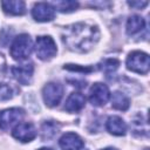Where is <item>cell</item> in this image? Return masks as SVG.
Returning a JSON list of instances; mask_svg holds the SVG:
<instances>
[{
    "instance_id": "ac0fdd59",
    "label": "cell",
    "mask_w": 150,
    "mask_h": 150,
    "mask_svg": "<svg viewBox=\"0 0 150 150\" xmlns=\"http://www.w3.org/2000/svg\"><path fill=\"white\" fill-rule=\"evenodd\" d=\"M14 95V88L11 84L0 83V100H9Z\"/></svg>"
},
{
    "instance_id": "4fadbf2b",
    "label": "cell",
    "mask_w": 150,
    "mask_h": 150,
    "mask_svg": "<svg viewBox=\"0 0 150 150\" xmlns=\"http://www.w3.org/2000/svg\"><path fill=\"white\" fill-rule=\"evenodd\" d=\"M107 130L115 136H123L127 132V124L120 116H110L105 123Z\"/></svg>"
},
{
    "instance_id": "6da1fadb",
    "label": "cell",
    "mask_w": 150,
    "mask_h": 150,
    "mask_svg": "<svg viewBox=\"0 0 150 150\" xmlns=\"http://www.w3.org/2000/svg\"><path fill=\"white\" fill-rule=\"evenodd\" d=\"M100 33L94 26L80 22L64 28L62 40L64 45L73 52L86 53L90 50L98 41Z\"/></svg>"
},
{
    "instance_id": "ffe728a7",
    "label": "cell",
    "mask_w": 150,
    "mask_h": 150,
    "mask_svg": "<svg viewBox=\"0 0 150 150\" xmlns=\"http://www.w3.org/2000/svg\"><path fill=\"white\" fill-rule=\"evenodd\" d=\"M57 132V127L55 123L53 122H45L42 125V134H43V138H49L53 135H55Z\"/></svg>"
},
{
    "instance_id": "3957f363",
    "label": "cell",
    "mask_w": 150,
    "mask_h": 150,
    "mask_svg": "<svg viewBox=\"0 0 150 150\" xmlns=\"http://www.w3.org/2000/svg\"><path fill=\"white\" fill-rule=\"evenodd\" d=\"M127 68L134 73L146 74L150 69L149 55L139 50L131 52L127 57Z\"/></svg>"
},
{
    "instance_id": "e0dca14e",
    "label": "cell",
    "mask_w": 150,
    "mask_h": 150,
    "mask_svg": "<svg viewBox=\"0 0 150 150\" xmlns=\"http://www.w3.org/2000/svg\"><path fill=\"white\" fill-rule=\"evenodd\" d=\"M54 9H57L59 12L62 13H70L74 12L77 7H79V2L77 1H71V0H63V1H55L52 4Z\"/></svg>"
},
{
    "instance_id": "2e32d148",
    "label": "cell",
    "mask_w": 150,
    "mask_h": 150,
    "mask_svg": "<svg viewBox=\"0 0 150 150\" xmlns=\"http://www.w3.org/2000/svg\"><path fill=\"white\" fill-rule=\"evenodd\" d=\"M130 105V101L129 98L121 91H115L111 95V107L117 109V110H122L125 111Z\"/></svg>"
},
{
    "instance_id": "44dd1931",
    "label": "cell",
    "mask_w": 150,
    "mask_h": 150,
    "mask_svg": "<svg viewBox=\"0 0 150 150\" xmlns=\"http://www.w3.org/2000/svg\"><path fill=\"white\" fill-rule=\"evenodd\" d=\"M128 5L130 7H134V8H138L139 9V8L145 7L148 5V1H129Z\"/></svg>"
},
{
    "instance_id": "30bf717a",
    "label": "cell",
    "mask_w": 150,
    "mask_h": 150,
    "mask_svg": "<svg viewBox=\"0 0 150 150\" xmlns=\"http://www.w3.org/2000/svg\"><path fill=\"white\" fill-rule=\"evenodd\" d=\"M34 67L32 63H23L12 68V74L14 79L21 84H29L33 79Z\"/></svg>"
},
{
    "instance_id": "7402d4cb",
    "label": "cell",
    "mask_w": 150,
    "mask_h": 150,
    "mask_svg": "<svg viewBox=\"0 0 150 150\" xmlns=\"http://www.w3.org/2000/svg\"><path fill=\"white\" fill-rule=\"evenodd\" d=\"M102 150H118L116 148H105V149H102Z\"/></svg>"
},
{
    "instance_id": "8fae6325",
    "label": "cell",
    "mask_w": 150,
    "mask_h": 150,
    "mask_svg": "<svg viewBox=\"0 0 150 150\" xmlns=\"http://www.w3.org/2000/svg\"><path fill=\"white\" fill-rule=\"evenodd\" d=\"M59 145L62 150H81L84 145L82 138L75 132H67L61 136Z\"/></svg>"
},
{
    "instance_id": "7a4b0ae2",
    "label": "cell",
    "mask_w": 150,
    "mask_h": 150,
    "mask_svg": "<svg viewBox=\"0 0 150 150\" xmlns=\"http://www.w3.org/2000/svg\"><path fill=\"white\" fill-rule=\"evenodd\" d=\"M33 50V42L29 35H18L11 45V55L16 61H23L29 57Z\"/></svg>"
},
{
    "instance_id": "5bb4252c",
    "label": "cell",
    "mask_w": 150,
    "mask_h": 150,
    "mask_svg": "<svg viewBox=\"0 0 150 150\" xmlns=\"http://www.w3.org/2000/svg\"><path fill=\"white\" fill-rule=\"evenodd\" d=\"M1 7L5 13L11 14V15H22L26 12V5L21 0L1 1Z\"/></svg>"
},
{
    "instance_id": "52a82bcc",
    "label": "cell",
    "mask_w": 150,
    "mask_h": 150,
    "mask_svg": "<svg viewBox=\"0 0 150 150\" xmlns=\"http://www.w3.org/2000/svg\"><path fill=\"white\" fill-rule=\"evenodd\" d=\"M109 98H110V91L104 83L97 82L93 84L89 91V101L93 105H96V107L104 105Z\"/></svg>"
},
{
    "instance_id": "7c38bea8",
    "label": "cell",
    "mask_w": 150,
    "mask_h": 150,
    "mask_svg": "<svg viewBox=\"0 0 150 150\" xmlns=\"http://www.w3.org/2000/svg\"><path fill=\"white\" fill-rule=\"evenodd\" d=\"M86 104V97L81 93H71L64 103V110L68 112H77Z\"/></svg>"
},
{
    "instance_id": "5b68a950",
    "label": "cell",
    "mask_w": 150,
    "mask_h": 150,
    "mask_svg": "<svg viewBox=\"0 0 150 150\" xmlns=\"http://www.w3.org/2000/svg\"><path fill=\"white\" fill-rule=\"evenodd\" d=\"M63 96V87L57 82H49L42 89V97L47 107H56Z\"/></svg>"
},
{
    "instance_id": "ba28073f",
    "label": "cell",
    "mask_w": 150,
    "mask_h": 150,
    "mask_svg": "<svg viewBox=\"0 0 150 150\" xmlns=\"http://www.w3.org/2000/svg\"><path fill=\"white\" fill-rule=\"evenodd\" d=\"M12 136L20 141V142H30L35 138L36 136V129L35 127L32 124V123H28V122H21V123H18L13 130H12Z\"/></svg>"
},
{
    "instance_id": "8992f818",
    "label": "cell",
    "mask_w": 150,
    "mask_h": 150,
    "mask_svg": "<svg viewBox=\"0 0 150 150\" xmlns=\"http://www.w3.org/2000/svg\"><path fill=\"white\" fill-rule=\"evenodd\" d=\"M25 111L20 108H9L0 111V129L7 130L14 124H18L23 117Z\"/></svg>"
},
{
    "instance_id": "603a6c76",
    "label": "cell",
    "mask_w": 150,
    "mask_h": 150,
    "mask_svg": "<svg viewBox=\"0 0 150 150\" xmlns=\"http://www.w3.org/2000/svg\"><path fill=\"white\" fill-rule=\"evenodd\" d=\"M39 150H52L50 148H41V149H39Z\"/></svg>"
},
{
    "instance_id": "d6986e66",
    "label": "cell",
    "mask_w": 150,
    "mask_h": 150,
    "mask_svg": "<svg viewBox=\"0 0 150 150\" xmlns=\"http://www.w3.org/2000/svg\"><path fill=\"white\" fill-rule=\"evenodd\" d=\"M120 66V62L118 60L116 59H107L102 62V66H101V69L105 73H111V71H115Z\"/></svg>"
},
{
    "instance_id": "277c9868",
    "label": "cell",
    "mask_w": 150,
    "mask_h": 150,
    "mask_svg": "<svg viewBox=\"0 0 150 150\" xmlns=\"http://www.w3.org/2000/svg\"><path fill=\"white\" fill-rule=\"evenodd\" d=\"M35 53L40 60L48 61L53 59L57 53L56 43L53 40V38L48 35L38 36L36 42H35Z\"/></svg>"
},
{
    "instance_id": "9c48e42d",
    "label": "cell",
    "mask_w": 150,
    "mask_h": 150,
    "mask_svg": "<svg viewBox=\"0 0 150 150\" xmlns=\"http://www.w3.org/2000/svg\"><path fill=\"white\" fill-rule=\"evenodd\" d=\"M32 16L39 22L52 21L55 16V9L50 4L47 2H36L32 9Z\"/></svg>"
},
{
    "instance_id": "9a60e30c",
    "label": "cell",
    "mask_w": 150,
    "mask_h": 150,
    "mask_svg": "<svg viewBox=\"0 0 150 150\" xmlns=\"http://www.w3.org/2000/svg\"><path fill=\"white\" fill-rule=\"evenodd\" d=\"M145 26V21L141 15H131L127 21V33L128 35H134L141 32Z\"/></svg>"
}]
</instances>
